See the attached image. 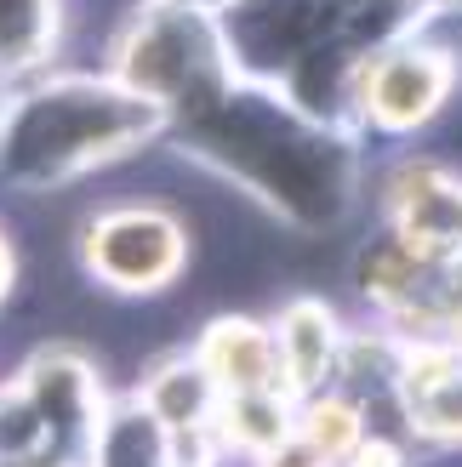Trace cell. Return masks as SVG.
<instances>
[{
    "label": "cell",
    "mask_w": 462,
    "mask_h": 467,
    "mask_svg": "<svg viewBox=\"0 0 462 467\" xmlns=\"http://www.w3.org/2000/svg\"><path fill=\"white\" fill-rule=\"evenodd\" d=\"M423 6H434V12H457L462 0H423Z\"/></svg>",
    "instance_id": "cell-14"
},
{
    "label": "cell",
    "mask_w": 462,
    "mask_h": 467,
    "mask_svg": "<svg viewBox=\"0 0 462 467\" xmlns=\"http://www.w3.org/2000/svg\"><path fill=\"white\" fill-rule=\"evenodd\" d=\"M388 223L394 240L423 263H457L462 256V182L440 166H400L388 182Z\"/></svg>",
    "instance_id": "cell-4"
},
{
    "label": "cell",
    "mask_w": 462,
    "mask_h": 467,
    "mask_svg": "<svg viewBox=\"0 0 462 467\" xmlns=\"http://www.w3.org/2000/svg\"><path fill=\"white\" fill-rule=\"evenodd\" d=\"M63 0H0V75H23L58 52Z\"/></svg>",
    "instance_id": "cell-9"
},
{
    "label": "cell",
    "mask_w": 462,
    "mask_h": 467,
    "mask_svg": "<svg viewBox=\"0 0 462 467\" xmlns=\"http://www.w3.org/2000/svg\"><path fill=\"white\" fill-rule=\"evenodd\" d=\"M457 80V57L440 40L405 35L365 52L354 68V103L377 131H417L446 109Z\"/></svg>",
    "instance_id": "cell-3"
},
{
    "label": "cell",
    "mask_w": 462,
    "mask_h": 467,
    "mask_svg": "<svg viewBox=\"0 0 462 467\" xmlns=\"http://www.w3.org/2000/svg\"><path fill=\"white\" fill-rule=\"evenodd\" d=\"M200 370L212 377L217 400L223 393H257L280 388V359H274V331L251 314H217L194 342Z\"/></svg>",
    "instance_id": "cell-6"
},
{
    "label": "cell",
    "mask_w": 462,
    "mask_h": 467,
    "mask_svg": "<svg viewBox=\"0 0 462 467\" xmlns=\"http://www.w3.org/2000/svg\"><path fill=\"white\" fill-rule=\"evenodd\" d=\"M251 467H331V462L320 456L314 445H303V439H297V433H286L280 445H274V451H263V456L251 462Z\"/></svg>",
    "instance_id": "cell-11"
},
{
    "label": "cell",
    "mask_w": 462,
    "mask_h": 467,
    "mask_svg": "<svg viewBox=\"0 0 462 467\" xmlns=\"http://www.w3.org/2000/svg\"><path fill=\"white\" fill-rule=\"evenodd\" d=\"M80 263L91 274V285H103L114 296H154L183 279L189 228L166 205H149V200L109 205L80 228Z\"/></svg>",
    "instance_id": "cell-2"
},
{
    "label": "cell",
    "mask_w": 462,
    "mask_h": 467,
    "mask_svg": "<svg viewBox=\"0 0 462 467\" xmlns=\"http://www.w3.org/2000/svg\"><path fill=\"white\" fill-rule=\"evenodd\" d=\"M160 126V109L126 86H40L0 126V166L17 189H63L80 171L137 149Z\"/></svg>",
    "instance_id": "cell-1"
},
{
    "label": "cell",
    "mask_w": 462,
    "mask_h": 467,
    "mask_svg": "<svg viewBox=\"0 0 462 467\" xmlns=\"http://www.w3.org/2000/svg\"><path fill=\"white\" fill-rule=\"evenodd\" d=\"M137 405H143L166 433H200V428H212L217 388L200 370L194 354H172V359L149 365V377L137 382Z\"/></svg>",
    "instance_id": "cell-7"
},
{
    "label": "cell",
    "mask_w": 462,
    "mask_h": 467,
    "mask_svg": "<svg viewBox=\"0 0 462 467\" xmlns=\"http://www.w3.org/2000/svg\"><path fill=\"white\" fill-rule=\"evenodd\" d=\"M6 285H12V251H6V240H0V296H6Z\"/></svg>",
    "instance_id": "cell-13"
},
{
    "label": "cell",
    "mask_w": 462,
    "mask_h": 467,
    "mask_svg": "<svg viewBox=\"0 0 462 467\" xmlns=\"http://www.w3.org/2000/svg\"><path fill=\"white\" fill-rule=\"evenodd\" d=\"M274 331V359H280V388L291 400H309V393L337 382L342 365V325L320 296H297L280 308V319L268 325Z\"/></svg>",
    "instance_id": "cell-5"
},
{
    "label": "cell",
    "mask_w": 462,
    "mask_h": 467,
    "mask_svg": "<svg viewBox=\"0 0 462 467\" xmlns=\"http://www.w3.org/2000/svg\"><path fill=\"white\" fill-rule=\"evenodd\" d=\"M0 467H58V462H0Z\"/></svg>",
    "instance_id": "cell-15"
},
{
    "label": "cell",
    "mask_w": 462,
    "mask_h": 467,
    "mask_svg": "<svg viewBox=\"0 0 462 467\" xmlns=\"http://www.w3.org/2000/svg\"><path fill=\"white\" fill-rule=\"evenodd\" d=\"M291 433L303 439V445H314L320 456L337 467V462L349 456V451H354L372 428H365L360 400H349V393H326V388H320V393H309V400L291 410Z\"/></svg>",
    "instance_id": "cell-10"
},
{
    "label": "cell",
    "mask_w": 462,
    "mask_h": 467,
    "mask_svg": "<svg viewBox=\"0 0 462 467\" xmlns=\"http://www.w3.org/2000/svg\"><path fill=\"white\" fill-rule=\"evenodd\" d=\"M86 467H172V433L143 405H114L98 416V433L86 445Z\"/></svg>",
    "instance_id": "cell-8"
},
{
    "label": "cell",
    "mask_w": 462,
    "mask_h": 467,
    "mask_svg": "<svg viewBox=\"0 0 462 467\" xmlns=\"http://www.w3.org/2000/svg\"><path fill=\"white\" fill-rule=\"evenodd\" d=\"M337 467H405V451H400V445H388V439H372V433H365Z\"/></svg>",
    "instance_id": "cell-12"
}]
</instances>
